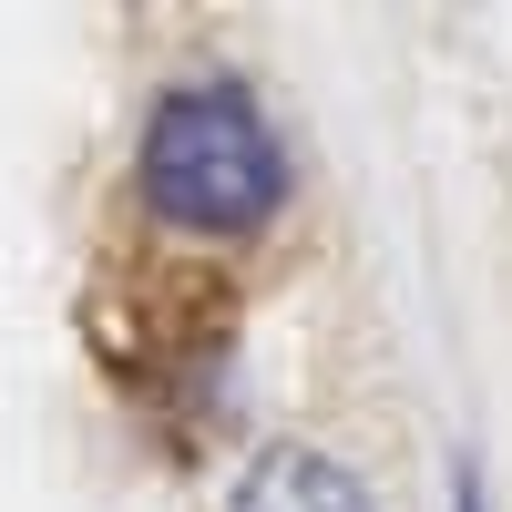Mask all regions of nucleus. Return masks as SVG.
I'll list each match as a JSON object with an SVG mask.
<instances>
[{"label":"nucleus","instance_id":"obj_1","mask_svg":"<svg viewBox=\"0 0 512 512\" xmlns=\"http://www.w3.org/2000/svg\"><path fill=\"white\" fill-rule=\"evenodd\" d=\"M134 195L154 205V226H175V236H256L287 205L277 123L256 113V93H236V82H175V93L144 113Z\"/></svg>","mask_w":512,"mask_h":512},{"label":"nucleus","instance_id":"obj_2","mask_svg":"<svg viewBox=\"0 0 512 512\" xmlns=\"http://www.w3.org/2000/svg\"><path fill=\"white\" fill-rule=\"evenodd\" d=\"M226 512H369V492L338 472L328 451H256L246 461V482H236V502Z\"/></svg>","mask_w":512,"mask_h":512}]
</instances>
